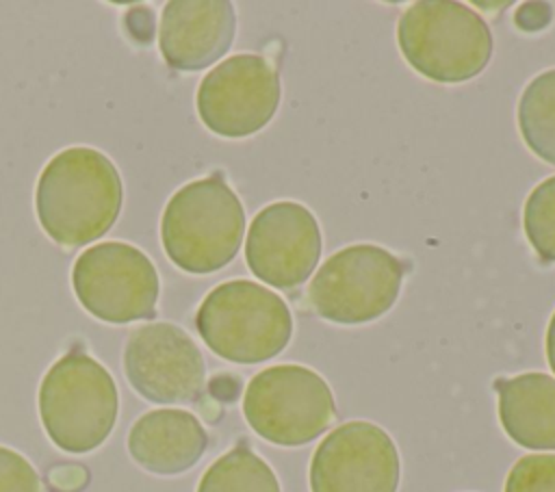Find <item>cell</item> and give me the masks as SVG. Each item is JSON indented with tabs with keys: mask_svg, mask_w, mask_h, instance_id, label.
<instances>
[{
	"mask_svg": "<svg viewBox=\"0 0 555 492\" xmlns=\"http://www.w3.org/2000/svg\"><path fill=\"white\" fill-rule=\"evenodd\" d=\"M121 199V178L111 158L93 147H67L43 167L35 208L54 243L78 247L108 232Z\"/></svg>",
	"mask_w": 555,
	"mask_h": 492,
	"instance_id": "6da1fadb",
	"label": "cell"
},
{
	"mask_svg": "<svg viewBox=\"0 0 555 492\" xmlns=\"http://www.w3.org/2000/svg\"><path fill=\"white\" fill-rule=\"evenodd\" d=\"M243 232V204L219 173L176 191L160 219L165 254L176 267L197 275L225 267L238 254Z\"/></svg>",
	"mask_w": 555,
	"mask_h": 492,
	"instance_id": "7a4b0ae2",
	"label": "cell"
},
{
	"mask_svg": "<svg viewBox=\"0 0 555 492\" xmlns=\"http://www.w3.org/2000/svg\"><path fill=\"white\" fill-rule=\"evenodd\" d=\"M403 59L421 76L455 85L483 72L492 56L488 24L466 4L451 0H418L397 24Z\"/></svg>",
	"mask_w": 555,
	"mask_h": 492,
	"instance_id": "3957f363",
	"label": "cell"
},
{
	"mask_svg": "<svg viewBox=\"0 0 555 492\" xmlns=\"http://www.w3.org/2000/svg\"><path fill=\"white\" fill-rule=\"evenodd\" d=\"M195 325L212 353L236 364L278 355L293 334V316L284 299L249 280L215 286L199 303Z\"/></svg>",
	"mask_w": 555,
	"mask_h": 492,
	"instance_id": "277c9868",
	"label": "cell"
},
{
	"mask_svg": "<svg viewBox=\"0 0 555 492\" xmlns=\"http://www.w3.org/2000/svg\"><path fill=\"white\" fill-rule=\"evenodd\" d=\"M117 386L91 355L59 358L39 386V416L48 438L67 453L98 449L117 418Z\"/></svg>",
	"mask_w": 555,
	"mask_h": 492,
	"instance_id": "5b68a950",
	"label": "cell"
},
{
	"mask_svg": "<svg viewBox=\"0 0 555 492\" xmlns=\"http://www.w3.org/2000/svg\"><path fill=\"white\" fill-rule=\"evenodd\" d=\"M405 262L379 245H349L332 254L314 273L312 310L340 325H362L386 314L401 288Z\"/></svg>",
	"mask_w": 555,
	"mask_h": 492,
	"instance_id": "8992f818",
	"label": "cell"
},
{
	"mask_svg": "<svg viewBox=\"0 0 555 492\" xmlns=\"http://www.w3.org/2000/svg\"><path fill=\"white\" fill-rule=\"evenodd\" d=\"M243 414L260 438L280 446H299L332 425L336 403L327 381L312 368L275 364L247 384Z\"/></svg>",
	"mask_w": 555,
	"mask_h": 492,
	"instance_id": "52a82bcc",
	"label": "cell"
},
{
	"mask_svg": "<svg viewBox=\"0 0 555 492\" xmlns=\"http://www.w3.org/2000/svg\"><path fill=\"white\" fill-rule=\"evenodd\" d=\"M72 284L82 308L106 323L152 316L160 288L152 260L117 241L85 249L74 262Z\"/></svg>",
	"mask_w": 555,
	"mask_h": 492,
	"instance_id": "ba28073f",
	"label": "cell"
},
{
	"mask_svg": "<svg viewBox=\"0 0 555 492\" xmlns=\"http://www.w3.org/2000/svg\"><path fill=\"white\" fill-rule=\"evenodd\" d=\"M195 104L210 132L228 139L249 137L275 115L280 76L258 54H234L202 78Z\"/></svg>",
	"mask_w": 555,
	"mask_h": 492,
	"instance_id": "9c48e42d",
	"label": "cell"
},
{
	"mask_svg": "<svg viewBox=\"0 0 555 492\" xmlns=\"http://www.w3.org/2000/svg\"><path fill=\"white\" fill-rule=\"evenodd\" d=\"M399 453L377 425L351 420L330 431L310 459V492H397Z\"/></svg>",
	"mask_w": 555,
	"mask_h": 492,
	"instance_id": "30bf717a",
	"label": "cell"
},
{
	"mask_svg": "<svg viewBox=\"0 0 555 492\" xmlns=\"http://www.w3.org/2000/svg\"><path fill=\"white\" fill-rule=\"evenodd\" d=\"M321 247L314 215L297 202H275L251 219L245 260L260 282L273 288H295L314 271Z\"/></svg>",
	"mask_w": 555,
	"mask_h": 492,
	"instance_id": "8fae6325",
	"label": "cell"
},
{
	"mask_svg": "<svg viewBox=\"0 0 555 492\" xmlns=\"http://www.w3.org/2000/svg\"><path fill=\"white\" fill-rule=\"evenodd\" d=\"M130 386L154 403H184L204 386V358L191 336L173 323L134 329L124 349Z\"/></svg>",
	"mask_w": 555,
	"mask_h": 492,
	"instance_id": "7c38bea8",
	"label": "cell"
},
{
	"mask_svg": "<svg viewBox=\"0 0 555 492\" xmlns=\"http://www.w3.org/2000/svg\"><path fill=\"white\" fill-rule=\"evenodd\" d=\"M236 33L234 7L228 0H171L158 26L163 59L182 72H197L219 61Z\"/></svg>",
	"mask_w": 555,
	"mask_h": 492,
	"instance_id": "4fadbf2b",
	"label": "cell"
},
{
	"mask_svg": "<svg viewBox=\"0 0 555 492\" xmlns=\"http://www.w3.org/2000/svg\"><path fill=\"white\" fill-rule=\"evenodd\" d=\"M208 436L202 423L186 410H152L128 433L132 459L156 475H178L197 464Z\"/></svg>",
	"mask_w": 555,
	"mask_h": 492,
	"instance_id": "5bb4252c",
	"label": "cell"
},
{
	"mask_svg": "<svg viewBox=\"0 0 555 492\" xmlns=\"http://www.w3.org/2000/svg\"><path fill=\"white\" fill-rule=\"evenodd\" d=\"M499 420L525 449H555V379L546 373H520L496 379Z\"/></svg>",
	"mask_w": 555,
	"mask_h": 492,
	"instance_id": "9a60e30c",
	"label": "cell"
},
{
	"mask_svg": "<svg viewBox=\"0 0 555 492\" xmlns=\"http://www.w3.org/2000/svg\"><path fill=\"white\" fill-rule=\"evenodd\" d=\"M518 128L527 147L555 165V69L538 74L518 102Z\"/></svg>",
	"mask_w": 555,
	"mask_h": 492,
	"instance_id": "2e32d148",
	"label": "cell"
},
{
	"mask_svg": "<svg viewBox=\"0 0 555 492\" xmlns=\"http://www.w3.org/2000/svg\"><path fill=\"white\" fill-rule=\"evenodd\" d=\"M197 492H280V483L260 455L238 444L208 466Z\"/></svg>",
	"mask_w": 555,
	"mask_h": 492,
	"instance_id": "e0dca14e",
	"label": "cell"
},
{
	"mask_svg": "<svg viewBox=\"0 0 555 492\" xmlns=\"http://www.w3.org/2000/svg\"><path fill=\"white\" fill-rule=\"evenodd\" d=\"M525 234L542 262H555V176L542 180L522 210Z\"/></svg>",
	"mask_w": 555,
	"mask_h": 492,
	"instance_id": "ac0fdd59",
	"label": "cell"
},
{
	"mask_svg": "<svg viewBox=\"0 0 555 492\" xmlns=\"http://www.w3.org/2000/svg\"><path fill=\"white\" fill-rule=\"evenodd\" d=\"M505 492H555V455L520 457L505 479Z\"/></svg>",
	"mask_w": 555,
	"mask_h": 492,
	"instance_id": "d6986e66",
	"label": "cell"
},
{
	"mask_svg": "<svg viewBox=\"0 0 555 492\" xmlns=\"http://www.w3.org/2000/svg\"><path fill=\"white\" fill-rule=\"evenodd\" d=\"M0 492H41L33 464L7 446H0Z\"/></svg>",
	"mask_w": 555,
	"mask_h": 492,
	"instance_id": "ffe728a7",
	"label": "cell"
},
{
	"mask_svg": "<svg viewBox=\"0 0 555 492\" xmlns=\"http://www.w3.org/2000/svg\"><path fill=\"white\" fill-rule=\"evenodd\" d=\"M50 483L63 492H76L87 483V470L82 466H59L50 470Z\"/></svg>",
	"mask_w": 555,
	"mask_h": 492,
	"instance_id": "44dd1931",
	"label": "cell"
},
{
	"mask_svg": "<svg viewBox=\"0 0 555 492\" xmlns=\"http://www.w3.org/2000/svg\"><path fill=\"white\" fill-rule=\"evenodd\" d=\"M128 22V28L141 39V41H150L152 39V28H154V22H152V13L147 9H132L126 17Z\"/></svg>",
	"mask_w": 555,
	"mask_h": 492,
	"instance_id": "7402d4cb",
	"label": "cell"
},
{
	"mask_svg": "<svg viewBox=\"0 0 555 492\" xmlns=\"http://www.w3.org/2000/svg\"><path fill=\"white\" fill-rule=\"evenodd\" d=\"M546 358H548V364L555 373V312H553L548 329H546Z\"/></svg>",
	"mask_w": 555,
	"mask_h": 492,
	"instance_id": "603a6c76",
	"label": "cell"
}]
</instances>
